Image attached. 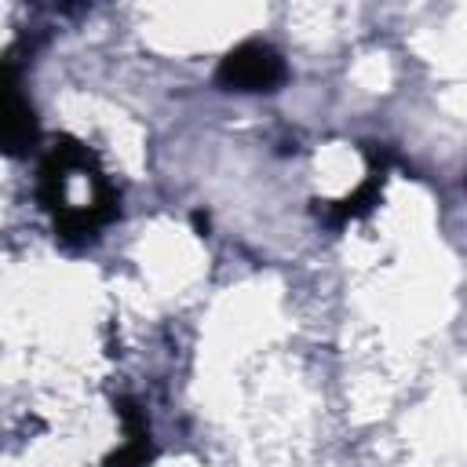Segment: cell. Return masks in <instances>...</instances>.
<instances>
[{"instance_id":"7a4b0ae2","label":"cell","mask_w":467,"mask_h":467,"mask_svg":"<svg viewBox=\"0 0 467 467\" xmlns=\"http://www.w3.org/2000/svg\"><path fill=\"white\" fill-rule=\"evenodd\" d=\"M26 131V109L15 102L11 91H0V142H11Z\"/></svg>"},{"instance_id":"6da1fadb","label":"cell","mask_w":467,"mask_h":467,"mask_svg":"<svg viewBox=\"0 0 467 467\" xmlns=\"http://www.w3.org/2000/svg\"><path fill=\"white\" fill-rule=\"evenodd\" d=\"M223 77L237 88H266L281 77V66L266 47H241L237 55L226 58Z\"/></svg>"}]
</instances>
